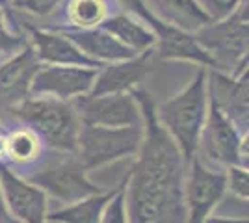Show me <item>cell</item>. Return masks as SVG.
Here are the masks:
<instances>
[{
	"label": "cell",
	"instance_id": "1",
	"mask_svg": "<svg viewBox=\"0 0 249 223\" xmlns=\"http://www.w3.org/2000/svg\"><path fill=\"white\" fill-rule=\"evenodd\" d=\"M140 99L143 114V139L132 170L128 206L132 223H186L184 158L173 138L162 127L155 104L145 91Z\"/></svg>",
	"mask_w": 249,
	"mask_h": 223
},
{
	"label": "cell",
	"instance_id": "2",
	"mask_svg": "<svg viewBox=\"0 0 249 223\" xmlns=\"http://www.w3.org/2000/svg\"><path fill=\"white\" fill-rule=\"evenodd\" d=\"M207 71L201 69L182 93L158 108V121L173 138L182 158H196L199 136L207 119Z\"/></svg>",
	"mask_w": 249,
	"mask_h": 223
},
{
	"label": "cell",
	"instance_id": "3",
	"mask_svg": "<svg viewBox=\"0 0 249 223\" xmlns=\"http://www.w3.org/2000/svg\"><path fill=\"white\" fill-rule=\"evenodd\" d=\"M11 110L22 121L30 123L51 147L76 151L82 123L74 108L67 104L63 99H24Z\"/></svg>",
	"mask_w": 249,
	"mask_h": 223
},
{
	"label": "cell",
	"instance_id": "4",
	"mask_svg": "<svg viewBox=\"0 0 249 223\" xmlns=\"http://www.w3.org/2000/svg\"><path fill=\"white\" fill-rule=\"evenodd\" d=\"M143 139V127H93L82 125L76 151L78 164L84 170L99 168L115 158L136 154Z\"/></svg>",
	"mask_w": 249,
	"mask_h": 223
},
{
	"label": "cell",
	"instance_id": "5",
	"mask_svg": "<svg viewBox=\"0 0 249 223\" xmlns=\"http://www.w3.org/2000/svg\"><path fill=\"white\" fill-rule=\"evenodd\" d=\"M238 13H231L221 22H207L197 30V43L210 54L214 67L229 69L246 60L248 52V10L240 6Z\"/></svg>",
	"mask_w": 249,
	"mask_h": 223
},
{
	"label": "cell",
	"instance_id": "6",
	"mask_svg": "<svg viewBox=\"0 0 249 223\" xmlns=\"http://www.w3.org/2000/svg\"><path fill=\"white\" fill-rule=\"evenodd\" d=\"M197 149L203 156L214 164L244 166V139L240 138L236 125L214 103H210L207 119L199 136Z\"/></svg>",
	"mask_w": 249,
	"mask_h": 223
},
{
	"label": "cell",
	"instance_id": "7",
	"mask_svg": "<svg viewBox=\"0 0 249 223\" xmlns=\"http://www.w3.org/2000/svg\"><path fill=\"white\" fill-rule=\"evenodd\" d=\"M80 123L93 127H143L140 103L130 93L89 95L80 104Z\"/></svg>",
	"mask_w": 249,
	"mask_h": 223
},
{
	"label": "cell",
	"instance_id": "8",
	"mask_svg": "<svg viewBox=\"0 0 249 223\" xmlns=\"http://www.w3.org/2000/svg\"><path fill=\"white\" fill-rule=\"evenodd\" d=\"M225 190V173L208 170L199 160L192 158V168L184 179L186 223L205 222L221 201Z\"/></svg>",
	"mask_w": 249,
	"mask_h": 223
},
{
	"label": "cell",
	"instance_id": "9",
	"mask_svg": "<svg viewBox=\"0 0 249 223\" xmlns=\"http://www.w3.org/2000/svg\"><path fill=\"white\" fill-rule=\"evenodd\" d=\"M124 4L151 24V28L155 30V37H158V56L160 58H178V60H192L203 65H214V60L210 58V54L194 39L192 35H188L186 30H180L173 24H167L162 19H158L153 11L147 8L145 2L142 0H123Z\"/></svg>",
	"mask_w": 249,
	"mask_h": 223
},
{
	"label": "cell",
	"instance_id": "10",
	"mask_svg": "<svg viewBox=\"0 0 249 223\" xmlns=\"http://www.w3.org/2000/svg\"><path fill=\"white\" fill-rule=\"evenodd\" d=\"M30 182L43 191L51 193L52 197L67 203L80 201L84 197L101 193L97 186L88 181L86 170L76 158L56 162L49 168L37 171L34 177H30Z\"/></svg>",
	"mask_w": 249,
	"mask_h": 223
},
{
	"label": "cell",
	"instance_id": "11",
	"mask_svg": "<svg viewBox=\"0 0 249 223\" xmlns=\"http://www.w3.org/2000/svg\"><path fill=\"white\" fill-rule=\"evenodd\" d=\"M95 67L80 65H49L39 67L32 80L30 91L36 95H54L56 99H71L91 91L97 78Z\"/></svg>",
	"mask_w": 249,
	"mask_h": 223
},
{
	"label": "cell",
	"instance_id": "12",
	"mask_svg": "<svg viewBox=\"0 0 249 223\" xmlns=\"http://www.w3.org/2000/svg\"><path fill=\"white\" fill-rule=\"evenodd\" d=\"M0 190L4 193L10 214L21 223L47 222V197L45 191L32 182L15 177L10 170H0Z\"/></svg>",
	"mask_w": 249,
	"mask_h": 223
},
{
	"label": "cell",
	"instance_id": "13",
	"mask_svg": "<svg viewBox=\"0 0 249 223\" xmlns=\"http://www.w3.org/2000/svg\"><path fill=\"white\" fill-rule=\"evenodd\" d=\"M39 60L32 49H24L0 67V106H17L26 99L32 80L39 71Z\"/></svg>",
	"mask_w": 249,
	"mask_h": 223
},
{
	"label": "cell",
	"instance_id": "14",
	"mask_svg": "<svg viewBox=\"0 0 249 223\" xmlns=\"http://www.w3.org/2000/svg\"><path fill=\"white\" fill-rule=\"evenodd\" d=\"M153 52L145 51L140 58H128L117 64H110L101 73H97L89 95H108V93H124L142 82L151 71Z\"/></svg>",
	"mask_w": 249,
	"mask_h": 223
},
{
	"label": "cell",
	"instance_id": "15",
	"mask_svg": "<svg viewBox=\"0 0 249 223\" xmlns=\"http://www.w3.org/2000/svg\"><path fill=\"white\" fill-rule=\"evenodd\" d=\"M32 41L36 45V56L39 62L56 65H80V67H99L97 60L86 54L71 39L58 34H47L32 30Z\"/></svg>",
	"mask_w": 249,
	"mask_h": 223
},
{
	"label": "cell",
	"instance_id": "16",
	"mask_svg": "<svg viewBox=\"0 0 249 223\" xmlns=\"http://www.w3.org/2000/svg\"><path fill=\"white\" fill-rule=\"evenodd\" d=\"M212 103L240 127H248V78L242 76L238 82L214 73L210 78Z\"/></svg>",
	"mask_w": 249,
	"mask_h": 223
},
{
	"label": "cell",
	"instance_id": "17",
	"mask_svg": "<svg viewBox=\"0 0 249 223\" xmlns=\"http://www.w3.org/2000/svg\"><path fill=\"white\" fill-rule=\"evenodd\" d=\"M65 37H69L80 51H84L86 56L93 60L121 62V60H128L136 56V51L117 41L106 30H69L65 32Z\"/></svg>",
	"mask_w": 249,
	"mask_h": 223
},
{
	"label": "cell",
	"instance_id": "18",
	"mask_svg": "<svg viewBox=\"0 0 249 223\" xmlns=\"http://www.w3.org/2000/svg\"><path fill=\"white\" fill-rule=\"evenodd\" d=\"M151 6L149 10L156 13L158 19L173 24L180 30H199L210 22L205 11L196 0H145Z\"/></svg>",
	"mask_w": 249,
	"mask_h": 223
},
{
	"label": "cell",
	"instance_id": "19",
	"mask_svg": "<svg viewBox=\"0 0 249 223\" xmlns=\"http://www.w3.org/2000/svg\"><path fill=\"white\" fill-rule=\"evenodd\" d=\"M103 30L110 32L117 41H121L132 51H149L156 43L153 32H149L142 24H138L126 15H119L103 22Z\"/></svg>",
	"mask_w": 249,
	"mask_h": 223
},
{
	"label": "cell",
	"instance_id": "20",
	"mask_svg": "<svg viewBox=\"0 0 249 223\" xmlns=\"http://www.w3.org/2000/svg\"><path fill=\"white\" fill-rule=\"evenodd\" d=\"M112 195L114 193H104V195L95 193L89 197H84L63 210L52 212L49 220L56 223H99L104 205Z\"/></svg>",
	"mask_w": 249,
	"mask_h": 223
},
{
	"label": "cell",
	"instance_id": "21",
	"mask_svg": "<svg viewBox=\"0 0 249 223\" xmlns=\"http://www.w3.org/2000/svg\"><path fill=\"white\" fill-rule=\"evenodd\" d=\"M39 151L37 136L28 130H19L8 138V156L19 164H26L36 158Z\"/></svg>",
	"mask_w": 249,
	"mask_h": 223
},
{
	"label": "cell",
	"instance_id": "22",
	"mask_svg": "<svg viewBox=\"0 0 249 223\" xmlns=\"http://www.w3.org/2000/svg\"><path fill=\"white\" fill-rule=\"evenodd\" d=\"M104 17L103 0H73L71 4V21L82 28L99 24Z\"/></svg>",
	"mask_w": 249,
	"mask_h": 223
},
{
	"label": "cell",
	"instance_id": "23",
	"mask_svg": "<svg viewBox=\"0 0 249 223\" xmlns=\"http://www.w3.org/2000/svg\"><path fill=\"white\" fill-rule=\"evenodd\" d=\"M126 195L123 190L114 193L106 205H104L99 223H128V212H126Z\"/></svg>",
	"mask_w": 249,
	"mask_h": 223
},
{
	"label": "cell",
	"instance_id": "24",
	"mask_svg": "<svg viewBox=\"0 0 249 223\" xmlns=\"http://www.w3.org/2000/svg\"><path fill=\"white\" fill-rule=\"evenodd\" d=\"M229 173L225 175V186L240 199H248L249 195V179L248 168L244 166H229Z\"/></svg>",
	"mask_w": 249,
	"mask_h": 223
},
{
	"label": "cell",
	"instance_id": "25",
	"mask_svg": "<svg viewBox=\"0 0 249 223\" xmlns=\"http://www.w3.org/2000/svg\"><path fill=\"white\" fill-rule=\"evenodd\" d=\"M242 0H199L201 10L210 17V21H221L234 13Z\"/></svg>",
	"mask_w": 249,
	"mask_h": 223
},
{
	"label": "cell",
	"instance_id": "26",
	"mask_svg": "<svg viewBox=\"0 0 249 223\" xmlns=\"http://www.w3.org/2000/svg\"><path fill=\"white\" fill-rule=\"evenodd\" d=\"M58 4V0H22L21 6L36 15H47L54 10V6Z\"/></svg>",
	"mask_w": 249,
	"mask_h": 223
},
{
	"label": "cell",
	"instance_id": "27",
	"mask_svg": "<svg viewBox=\"0 0 249 223\" xmlns=\"http://www.w3.org/2000/svg\"><path fill=\"white\" fill-rule=\"evenodd\" d=\"M21 45V39L11 35L10 30L6 28V22H4V17L0 13V51H13L15 47Z\"/></svg>",
	"mask_w": 249,
	"mask_h": 223
},
{
	"label": "cell",
	"instance_id": "28",
	"mask_svg": "<svg viewBox=\"0 0 249 223\" xmlns=\"http://www.w3.org/2000/svg\"><path fill=\"white\" fill-rule=\"evenodd\" d=\"M203 223H248V218H210L208 216Z\"/></svg>",
	"mask_w": 249,
	"mask_h": 223
},
{
	"label": "cell",
	"instance_id": "29",
	"mask_svg": "<svg viewBox=\"0 0 249 223\" xmlns=\"http://www.w3.org/2000/svg\"><path fill=\"white\" fill-rule=\"evenodd\" d=\"M0 223H21V222H17L11 214H8V210L4 206H0Z\"/></svg>",
	"mask_w": 249,
	"mask_h": 223
},
{
	"label": "cell",
	"instance_id": "30",
	"mask_svg": "<svg viewBox=\"0 0 249 223\" xmlns=\"http://www.w3.org/2000/svg\"><path fill=\"white\" fill-rule=\"evenodd\" d=\"M4 156H8V139L0 138V160Z\"/></svg>",
	"mask_w": 249,
	"mask_h": 223
},
{
	"label": "cell",
	"instance_id": "31",
	"mask_svg": "<svg viewBox=\"0 0 249 223\" xmlns=\"http://www.w3.org/2000/svg\"><path fill=\"white\" fill-rule=\"evenodd\" d=\"M6 2H8V0H0V6H4V4H6Z\"/></svg>",
	"mask_w": 249,
	"mask_h": 223
}]
</instances>
